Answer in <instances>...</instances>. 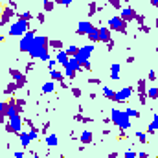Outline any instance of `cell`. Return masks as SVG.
Returning <instances> with one entry per match:
<instances>
[{
    "instance_id": "cell-18",
    "label": "cell",
    "mask_w": 158,
    "mask_h": 158,
    "mask_svg": "<svg viewBox=\"0 0 158 158\" xmlns=\"http://www.w3.org/2000/svg\"><path fill=\"white\" fill-rule=\"evenodd\" d=\"M53 90H55V85H53L52 81H48V83L42 85V94H52Z\"/></svg>"
},
{
    "instance_id": "cell-36",
    "label": "cell",
    "mask_w": 158,
    "mask_h": 158,
    "mask_svg": "<svg viewBox=\"0 0 158 158\" xmlns=\"http://www.w3.org/2000/svg\"><path fill=\"white\" fill-rule=\"evenodd\" d=\"M4 40H6V37H4V35L0 33V42H4Z\"/></svg>"
},
{
    "instance_id": "cell-13",
    "label": "cell",
    "mask_w": 158,
    "mask_h": 158,
    "mask_svg": "<svg viewBox=\"0 0 158 158\" xmlns=\"http://www.w3.org/2000/svg\"><path fill=\"white\" fill-rule=\"evenodd\" d=\"M98 30H99V40L110 42V30L109 28H98Z\"/></svg>"
},
{
    "instance_id": "cell-24",
    "label": "cell",
    "mask_w": 158,
    "mask_h": 158,
    "mask_svg": "<svg viewBox=\"0 0 158 158\" xmlns=\"http://www.w3.org/2000/svg\"><path fill=\"white\" fill-rule=\"evenodd\" d=\"M125 114L129 118H140V110H136V109H125Z\"/></svg>"
},
{
    "instance_id": "cell-12",
    "label": "cell",
    "mask_w": 158,
    "mask_h": 158,
    "mask_svg": "<svg viewBox=\"0 0 158 158\" xmlns=\"http://www.w3.org/2000/svg\"><path fill=\"white\" fill-rule=\"evenodd\" d=\"M76 74H77V68L68 61V64L64 66V76H66L68 79H74V77H76Z\"/></svg>"
},
{
    "instance_id": "cell-28",
    "label": "cell",
    "mask_w": 158,
    "mask_h": 158,
    "mask_svg": "<svg viewBox=\"0 0 158 158\" xmlns=\"http://www.w3.org/2000/svg\"><path fill=\"white\" fill-rule=\"evenodd\" d=\"M136 138H138L142 143H145V142H147V138H145V132H142V131H138V132H136Z\"/></svg>"
},
{
    "instance_id": "cell-1",
    "label": "cell",
    "mask_w": 158,
    "mask_h": 158,
    "mask_svg": "<svg viewBox=\"0 0 158 158\" xmlns=\"http://www.w3.org/2000/svg\"><path fill=\"white\" fill-rule=\"evenodd\" d=\"M30 55L35 57V59H40V61H50V40L44 35H37L35 37V44L33 48L30 50Z\"/></svg>"
},
{
    "instance_id": "cell-21",
    "label": "cell",
    "mask_w": 158,
    "mask_h": 158,
    "mask_svg": "<svg viewBox=\"0 0 158 158\" xmlns=\"http://www.w3.org/2000/svg\"><path fill=\"white\" fill-rule=\"evenodd\" d=\"M50 77L53 79V81H63L64 74L63 72H57V70H50Z\"/></svg>"
},
{
    "instance_id": "cell-17",
    "label": "cell",
    "mask_w": 158,
    "mask_h": 158,
    "mask_svg": "<svg viewBox=\"0 0 158 158\" xmlns=\"http://www.w3.org/2000/svg\"><path fill=\"white\" fill-rule=\"evenodd\" d=\"M155 131H158V114L153 116V121H151L149 127H147V132H155Z\"/></svg>"
},
{
    "instance_id": "cell-39",
    "label": "cell",
    "mask_w": 158,
    "mask_h": 158,
    "mask_svg": "<svg viewBox=\"0 0 158 158\" xmlns=\"http://www.w3.org/2000/svg\"><path fill=\"white\" fill-rule=\"evenodd\" d=\"M57 2H61V0H57Z\"/></svg>"
},
{
    "instance_id": "cell-40",
    "label": "cell",
    "mask_w": 158,
    "mask_h": 158,
    "mask_svg": "<svg viewBox=\"0 0 158 158\" xmlns=\"http://www.w3.org/2000/svg\"><path fill=\"white\" fill-rule=\"evenodd\" d=\"M156 158H158V156H156Z\"/></svg>"
},
{
    "instance_id": "cell-31",
    "label": "cell",
    "mask_w": 158,
    "mask_h": 158,
    "mask_svg": "<svg viewBox=\"0 0 158 158\" xmlns=\"http://www.w3.org/2000/svg\"><path fill=\"white\" fill-rule=\"evenodd\" d=\"M55 64H57V61H55V59H50V61H48V68H50V70H53V66H55Z\"/></svg>"
},
{
    "instance_id": "cell-33",
    "label": "cell",
    "mask_w": 158,
    "mask_h": 158,
    "mask_svg": "<svg viewBox=\"0 0 158 158\" xmlns=\"http://www.w3.org/2000/svg\"><path fill=\"white\" fill-rule=\"evenodd\" d=\"M72 2H74V0H61V2H59V4H61V6H70V4H72Z\"/></svg>"
},
{
    "instance_id": "cell-35",
    "label": "cell",
    "mask_w": 158,
    "mask_h": 158,
    "mask_svg": "<svg viewBox=\"0 0 158 158\" xmlns=\"http://www.w3.org/2000/svg\"><path fill=\"white\" fill-rule=\"evenodd\" d=\"M151 2H153V6H155V7H158V0H151Z\"/></svg>"
},
{
    "instance_id": "cell-15",
    "label": "cell",
    "mask_w": 158,
    "mask_h": 158,
    "mask_svg": "<svg viewBox=\"0 0 158 158\" xmlns=\"http://www.w3.org/2000/svg\"><path fill=\"white\" fill-rule=\"evenodd\" d=\"M119 70H121V66H119L118 63H114V64L110 66V79L118 81V79H119Z\"/></svg>"
},
{
    "instance_id": "cell-23",
    "label": "cell",
    "mask_w": 158,
    "mask_h": 158,
    "mask_svg": "<svg viewBox=\"0 0 158 158\" xmlns=\"http://www.w3.org/2000/svg\"><path fill=\"white\" fill-rule=\"evenodd\" d=\"M88 39L94 40V42H98V40H99V30H98V28H94V30L88 33Z\"/></svg>"
},
{
    "instance_id": "cell-7",
    "label": "cell",
    "mask_w": 158,
    "mask_h": 158,
    "mask_svg": "<svg viewBox=\"0 0 158 158\" xmlns=\"http://www.w3.org/2000/svg\"><path fill=\"white\" fill-rule=\"evenodd\" d=\"M131 94H132V86H125V88H121V90H118V92H116L114 101L123 103V101H127V99L131 98Z\"/></svg>"
},
{
    "instance_id": "cell-34",
    "label": "cell",
    "mask_w": 158,
    "mask_h": 158,
    "mask_svg": "<svg viewBox=\"0 0 158 158\" xmlns=\"http://www.w3.org/2000/svg\"><path fill=\"white\" fill-rule=\"evenodd\" d=\"M15 158H24V153H20V151H19V153H15Z\"/></svg>"
},
{
    "instance_id": "cell-8",
    "label": "cell",
    "mask_w": 158,
    "mask_h": 158,
    "mask_svg": "<svg viewBox=\"0 0 158 158\" xmlns=\"http://www.w3.org/2000/svg\"><path fill=\"white\" fill-rule=\"evenodd\" d=\"M37 138V131H30V132H20V145L22 147H28L30 145V142L31 140H35Z\"/></svg>"
},
{
    "instance_id": "cell-11",
    "label": "cell",
    "mask_w": 158,
    "mask_h": 158,
    "mask_svg": "<svg viewBox=\"0 0 158 158\" xmlns=\"http://www.w3.org/2000/svg\"><path fill=\"white\" fill-rule=\"evenodd\" d=\"M55 61H57V64L66 66V64H68V61H70V55L66 53V50H59V52H57V55H55Z\"/></svg>"
},
{
    "instance_id": "cell-29",
    "label": "cell",
    "mask_w": 158,
    "mask_h": 158,
    "mask_svg": "<svg viewBox=\"0 0 158 158\" xmlns=\"http://www.w3.org/2000/svg\"><path fill=\"white\" fill-rule=\"evenodd\" d=\"M123 158H136V153H134L132 149H129V151H127V153L123 155Z\"/></svg>"
},
{
    "instance_id": "cell-10",
    "label": "cell",
    "mask_w": 158,
    "mask_h": 158,
    "mask_svg": "<svg viewBox=\"0 0 158 158\" xmlns=\"http://www.w3.org/2000/svg\"><path fill=\"white\" fill-rule=\"evenodd\" d=\"M119 19H121V20H125V22H129V20L136 19V13H134V9H132V7H123V9H121V15H119Z\"/></svg>"
},
{
    "instance_id": "cell-27",
    "label": "cell",
    "mask_w": 158,
    "mask_h": 158,
    "mask_svg": "<svg viewBox=\"0 0 158 158\" xmlns=\"http://www.w3.org/2000/svg\"><path fill=\"white\" fill-rule=\"evenodd\" d=\"M42 4H44V11H52L53 9V2L52 0H44Z\"/></svg>"
},
{
    "instance_id": "cell-14",
    "label": "cell",
    "mask_w": 158,
    "mask_h": 158,
    "mask_svg": "<svg viewBox=\"0 0 158 158\" xmlns=\"http://www.w3.org/2000/svg\"><path fill=\"white\" fill-rule=\"evenodd\" d=\"M79 140H81L83 143H90V142L94 140V134H92V131H83V132H81V136H79Z\"/></svg>"
},
{
    "instance_id": "cell-38",
    "label": "cell",
    "mask_w": 158,
    "mask_h": 158,
    "mask_svg": "<svg viewBox=\"0 0 158 158\" xmlns=\"http://www.w3.org/2000/svg\"><path fill=\"white\" fill-rule=\"evenodd\" d=\"M9 2H11V4H13V0H9Z\"/></svg>"
},
{
    "instance_id": "cell-5",
    "label": "cell",
    "mask_w": 158,
    "mask_h": 158,
    "mask_svg": "<svg viewBox=\"0 0 158 158\" xmlns=\"http://www.w3.org/2000/svg\"><path fill=\"white\" fill-rule=\"evenodd\" d=\"M26 31H28V20H22V19L13 22L9 28V35H24Z\"/></svg>"
},
{
    "instance_id": "cell-25",
    "label": "cell",
    "mask_w": 158,
    "mask_h": 158,
    "mask_svg": "<svg viewBox=\"0 0 158 158\" xmlns=\"http://www.w3.org/2000/svg\"><path fill=\"white\" fill-rule=\"evenodd\" d=\"M147 96H149L151 99H158V88H155V86H151V88L147 90Z\"/></svg>"
},
{
    "instance_id": "cell-3",
    "label": "cell",
    "mask_w": 158,
    "mask_h": 158,
    "mask_svg": "<svg viewBox=\"0 0 158 158\" xmlns=\"http://www.w3.org/2000/svg\"><path fill=\"white\" fill-rule=\"evenodd\" d=\"M35 31H26L24 35H22V39H20V44H19V48H20V52H28L30 53V50L33 48V44H35Z\"/></svg>"
},
{
    "instance_id": "cell-6",
    "label": "cell",
    "mask_w": 158,
    "mask_h": 158,
    "mask_svg": "<svg viewBox=\"0 0 158 158\" xmlns=\"http://www.w3.org/2000/svg\"><path fill=\"white\" fill-rule=\"evenodd\" d=\"M109 30H114V31H127V22L125 20H121L119 17H112L110 20H109Z\"/></svg>"
},
{
    "instance_id": "cell-26",
    "label": "cell",
    "mask_w": 158,
    "mask_h": 158,
    "mask_svg": "<svg viewBox=\"0 0 158 158\" xmlns=\"http://www.w3.org/2000/svg\"><path fill=\"white\" fill-rule=\"evenodd\" d=\"M77 52H79V48H77V46H68V50H66V53H68L70 57H74V55H76Z\"/></svg>"
},
{
    "instance_id": "cell-32",
    "label": "cell",
    "mask_w": 158,
    "mask_h": 158,
    "mask_svg": "<svg viewBox=\"0 0 158 158\" xmlns=\"http://www.w3.org/2000/svg\"><path fill=\"white\" fill-rule=\"evenodd\" d=\"M149 79H151V81H155V79H156V72H155V70H151V72H149Z\"/></svg>"
},
{
    "instance_id": "cell-37",
    "label": "cell",
    "mask_w": 158,
    "mask_h": 158,
    "mask_svg": "<svg viewBox=\"0 0 158 158\" xmlns=\"http://www.w3.org/2000/svg\"><path fill=\"white\" fill-rule=\"evenodd\" d=\"M2 119H4V118H2V116H0V123H2Z\"/></svg>"
},
{
    "instance_id": "cell-9",
    "label": "cell",
    "mask_w": 158,
    "mask_h": 158,
    "mask_svg": "<svg viewBox=\"0 0 158 158\" xmlns=\"http://www.w3.org/2000/svg\"><path fill=\"white\" fill-rule=\"evenodd\" d=\"M94 30V24L90 22V20H83V22H79V26H77V31L79 35H88L90 31Z\"/></svg>"
},
{
    "instance_id": "cell-16",
    "label": "cell",
    "mask_w": 158,
    "mask_h": 158,
    "mask_svg": "<svg viewBox=\"0 0 158 158\" xmlns=\"http://www.w3.org/2000/svg\"><path fill=\"white\" fill-rule=\"evenodd\" d=\"M11 76H13V77H15V81H17V85H19V86H22V85H24V83H26V81H24V74H19V72H17V70H11Z\"/></svg>"
},
{
    "instance_id": "cell-2",
    "label": "cell",
    "mask_w": 158,
    "mask_h": 158,
    "mask_svg": "<svg viewBox=\"0 0 158 158\" xmlns=\"http://www.w3.org/2000/svg\"><path fill=\"white\" fill-rule=\"evenodd\" d=\"M110 121L119 127V129H129L131 127V118L125 114V110H118V109H112L110 110Z\"/></svg>"
},
{
    "instance_id": "cell-30",
    "label": "cell",
    "mask_w": 158,
    "mask_h": 158,
    "mask_svg": "<svg viewBox=\"0 0 158 158\" xmlns=\"http://www.w3.org/2000/svg\"><path fill=\"white\" fill-rule=\"evenodd\" d=\"M19 19H22V20H30V19H31V13H22Z\"/></svg>"
},
{
    "instance_id": "cell-4",
    "label": "cell",
    "mask_w": 158,
    "mask_h": 158,
    "mask_svg": "<svg viewBox=\"0 0 158 158\" xmlns=\"http://www.w3.org/2000/svg\"><path fill=\"white\" fill-rule=\"evenodd\" d=\"M92 52H94V46L92 44H86V46H83V48H79V52L74 55L76 57V61H77L79 64L83 66V63H86L88 59H90V55H92Z\"/></svg>"
},
{
    "instance_id": "cell-19",
    "label": "cell",
    "mask_w": 158,
    "mask_h": 158,
    "mask_svg": "<svg viewBox=\"0 0 158 158\" xmlns=\"http://www.w3.org/2000/svg\"><path fill=\"white\" fill-rule=\"evenodd\" d=\"M103 96L109 98V99H114V98H116V92H114L112 88H109V86H103Z\"/></svg>"
},
{
    "instance_id": "cell-22",
    "label": "cell",
    "mask_w": 158,
    "mask_h": 158,
    "mask_svg": "<svg viewBox=\"0 0 158 158\" xmlns=\"http://www.w3.org/2000/svg\"><path fill=\"white\" fill-rule=\"evenodd\" d=\"M7 110H9V103L0 101V116H2V118H6V116H7Z\"/></svg>"
},
{
    "instance_id": "cell-20",
    "label": "cell",
    "mask_w": 158,
    "mask_h": 158,
    "mask_svg": "<svg viewBox=\"0 0 158 158\" xmlns=\"http://www.w3.org/2000/svg\"><path fill=\"white\" fill-rule=\"evenodd\" d=\"M46 143H48L50 147H55V145L59 143V142H57V136H55V134H48V136H46Z\"/></svg>"
}]
</instances>
